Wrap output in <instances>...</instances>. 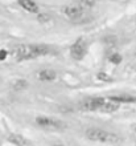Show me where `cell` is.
Here are the masks:
<instances>
[{"mask_svg": "<svg viewBox=\"0 0 136 146\" xmlns=\"http://www.w3.org/2000/svg\"><path fill=\"white\" fill-rule=\"evenodd\" d=\"M50 52L49 46L44 44H20L15 48L16 60L23 61V60H32V58L45 56Z\"/></svg>", "mask_w": 136, "mask_h": 146, "instance_id": "obj_1", "label": "cell"}, {"mask_svg": "<svg viewBox=\"0 0 136 146\" xmlns=\"http://www.w3.org/2000/svg\"><path fill=\"white\" fill-rule=\"evenodd\" d=\"M86 137L94 142H103V143H119L122 138L119 135L110 133V131L102 130V129H89L86 131Z\"/></svg>", "mask_w": 136, "mask_h": 146, "instance_id": "obj_2", "label": "cell"}, {"mask_svg": "<svg viewBox=\"0 0 136 146\" xmlns=\"http://www.w3.org/2000/svg\"><path fill=\"white\" fill-rule=\"evenodd\" d=\"M36 123L38 126L46 127V129H50V130H64L66 127V123L62 122L61 119L52 118V117H44V115L37 117L36 118Z\"/></svg>", "mask_w": 136, "mask_h": 146, "instance_id": "obj_3", "label": "cell"}, {"mask_svg": "<svg viewBox=\"0 0 136 146\" xmlns=\"http://www.w3.org/2000/svg\"><path fill=\"white\" fill-rule=\"evenodd\" d=\"M87 53V45L82 38L77 40L72 46H70V56L74 60H82Z\"/></svg>", "mask_w": 136, "mask_h": 146, "instance_id": "obj_4", "label": "cell"}, {"mask_svg": "<svg viewBox=\"0 0 136 146\" xmlns=\"http://www.w3.org/2000/svg\"><path fill=\"white\" fill-rule=\"evenodd\" d=\"M106 100L103 97H97V98H91V100H87L85 104L82 105L83 110H89V111H95V110H101L102 106L104 105Z\"/></svg>", "mask_w": 136, "mask_h": 146, "instance_id": "obj_5", "label": "cell"}, {"mask_svg": "<svg viewBox=\"0 0 136 146\" xmlns=\"http://www.w3.org/2000/svg\"><path fill=\"white\" fill-rule=\"evenodd\" d=\"M64 13L69 19L78 20L83 15V8H81L78 4H72V5H68V7L64 8Z\"/></svg>", "mask_w": 136, "mask_h": 146, "instance_id": "obj_6", "label": "cell"}, {"mask_svg": "<svg viewBox=\"0 0 136 146\" xmlns=\"http://www.w3.org/2000/svg\"><path fill=\"white\" fill-rule=\"evenodd\" d=\"M37 78L41 81H54L57 78V73L53 69H42L37 73Z\"/></svg>", "mask_w": 136, "mask_h": 146, "instance_id": "obj_7", "label": "cell"}, {"mask_svg": "<svg viewBox=\"0 0 136 146\" xmlns=\"http://www.w3.org/2000/svg\"><path fill=\"white\" fill-rule=\"evenodd\" d=\"M17 3L20 4V7H23L28 12H32V13H37L38 12V5L33 0H17Z\"/></svg>", "mask_w": 136, "mask_h": 146, "instance_id": "obj_8", "label": "cell"}, {"mask_svg": "<svg viewBox=\"0 0 136 146\" xmlns=\"http://www.w3.org/2000/svg\"><path fill=\"white\" fill-rule=\"evenodd\" d=\"M8 139H9V142L13 143V145H16V146H32L28 139L23 138L21 135H17V134L9 135V138Z\"/></svg>", "mask_w": 136, "mask_h": 146, "instance_id": "obj_9", "label": "cell"}, {"mask_svg": "<svg viewBox=\"0 0 136 146\" xmlns=\"http://www.w3.org/2000/svg\"><path fill=\"white\" fill-rule=\"evenodd\" d=\"M119 108H120V104H118V102H115V101H106L104 102V105L102 106V109H101V111H104V113H114V111L119 110Z\"/></svg>", "mask_w": 136, "mask_h": 146, "instance_id": "obj_10", "label": "cell"}, {"mask_svg": "<svg viewBox=\"0 0 136 146\" xmlns=\"http://www.w3.org/2000/svg\"><path fill=\"white\" fill-rule=\"evenodd\" d=\"M108 100L111 101H115L118 104H131V102H136V98L135 97H131V96H111L108 97Z\"/></svg>", "mask_w": 136, "mask_h": 146, "instance_id": "obj_11", "label": "cell"}, {"mask_svg": "<svg viewBox=\"0 0 136 146\" xmlns=\"http://www.w3.org/2000/svg\"><path fill=\"white\" fill-rule=\"evenodd\" d=\"M13 88L16 90H23V89H27L28 88V82L25 80H17L13 82Z\"/></svg>", "mask_w": 136, "mask_h": 146, "instance_id": "obj_12", "label": "cell"}, {"mask_svg": "<svg viewBox=\"0 0 136 146\" xmlns=\"http://www.w3.org/2000/svg\"><path fill=\"white\" fill-rule=\"evenodd\" d=\"M95 1H97V0H78L77 4H78L81 8L85 9V8H91L95 4Z\"/></svg>", "mask_w": 136, "mask_h": 146, "instance_id": "obj_13", "label": "cell"}, {"mask_svg": "<svg viewBox=\"0 0 136 146\" xmlns=\"http://www.w3.org/2000/svg\"><path fill=\"white\" fill-rule=\"evenodd\" d=\"M108 60H110V62H112V64H120L122 60H123V57H122L119 53H114V54L110 56Z\"/></svg>", "mask_w": 136, "mask_h": 146, "instance_id": "obj_14", "label": "cell"}, {"mask_svg": "<svg viewBox=\"0 0 136 146\" xmlns=\"http://www.w3.org/2000/svg\"><path fill=\"white\" fill-rule=\"evenodd\" d=\"M97 77H98V80H101V81H104V82H108V81H112V78H111V76H110V74H107V73H104V72H99L98 74H97Z\"/></svg>", "mask_w": 136, "mask_h": 146, "instance_id": "obj_15", "label": "cell"}, {"mask_svg": "<svg viewBox=\"0 0 136 146\" xmlns=\"http://www.w3.org/2000/svg\"><path fill=\"white\" fill-rule=\"evenodd\" d=\"M37 20H38V21H40L41 24H45V23H48V21L50 20V16L48 15V13H38Z\"/></svg>", "mask_w": 136, "mask_h": 146, "instance_id": "obj_16", "label": "cell"}, {"mask_svg": "<svg viewBox=\"0 0 136 146\" xmlns=\"http://www.w3.org/2000/svg\"><path fill=\"white\" fill-rule=\"evenodd\" d=\"M8 56V52L5 49H0V61H3V60H5Z\"/></svg>", "mask_w": 136, "mask_h": 146, "instance_id": "obj_17", "label": "cell"}, {"mask_svg": "<svg viewBox=\"0 0 136 146\" xmlns=\"http://www.w3.org/2000/svg\"><path fill=\"white\" fill-rule=\"evenodd\" d=\"M53 146H64V145H53Z\"/></svg>", "mask_w": 136, "mask_h": 146, "instance_id": "obj_18", "label": "cell"}, {"mask_svg": "<svg viewBox=\"0 0 136 146\" xmlns=\"http://www.w3.org/2000/svg\"><path fill=\"white\" fill-rule=\"evenodd\" d=\"M135 131H136V126H135Z\"/></svg>", "mask_w": 136, "mask_h": 146, "instance_id": "obj_19", "label": "cell"}]
</instances>
